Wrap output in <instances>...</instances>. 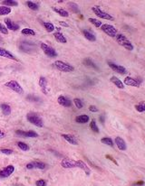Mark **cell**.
<instances>
[{"mask_svg": "<svg viewBox=\"0 0 145 186\" xmlns=\"http://www.w3.org/2000/svg\"><path fill=\"white\" fill-rule=\"evenodd\" d=\"M57 102L59 105L63 106V107H65V108H69L72 106V101L69 100L65 98L64 96H59L58 99H57Z\"/></svg>", "mask_w": 145, "mask_h": 186, "instance_id": "2e32d148", "label": "cell"}, {"mask_svg": "<svg viewBox=\"0 0 145 186\" xmlns=\"http://www.w3.org/2000/svg\"><path fill=\"white\" fill-rule=\"evenodd\" d=\"M124 84L128 85V86H132V87H136V88L140 87V82L137 81V79H135L129 76L124 79Z\"/></svg>", "mask_w": 145, "mask_h": 186, "instance_id": "ac0fdd59", "label": "cell"}, {"mask_svg": "<svg viewBox=\"0 0 145 186\" xmlns=\"http://www.w3.org/2000/svg\"><path fill=\"white\" fill-rule=\"evenodd\" d=\"M0 152H1L2 154H4V155H9L13 154V150L9 149V148H1V149H0Z\"/></svg>", "mask_w": 145, "mask_h": 186, "instance_id": "60d3db41", "label": "cell"}, {"mask_svg": "<svg viewBox=\"0 0 145 186\" xmlns=\"http://www.w3.org/2000/svg\"><path fill=\"white\" fill-rule=\"evenodd\" d=\"M89 110H90L91 112H97V111H98V109L95 107V106L92 105V106H90V107H89Z\"/></svg>", "mask_w": 145, "mask_h": 186, "instance_id": "bcb514c9", "label": "cell"}, {"mask_svg": "<svg viewBox=\"0 0 145 186\" xmlns=\"http://www.w3.org/2000/svg\"><path fill=\"white\" fill-rule=\"evenodd\" d=\"M92 12L95 13L98 17H100V18H102V19H106V20H111V21H113L114 20V17L113 15H111L108 13L103 11L99 6H93V7H92Z\"/></svg>", "mask_w": 145, "mask_h": 186, "instance_id": "277c9868", "label": "cell"}, {"mask_svg": "<svg viewBox=\"0 0 145 186\" xmlns=\"http://www.w3.org/2000/svg\"><path fill=\"white\" fill-rule=\"evenodd\" d=\"M36 186H46V182L45 180L41 179V180H38L36 182Z\"/></svg>", "mask_w": 145, "mask_h": 186, "instance_id": "ee69618b", "label": "cell"}, {"mask_svg": "<svg viewBox=\"0 0 145 186\" xmlns=\"http://www.w3.org/2000/svg\"><path fill=\"white\" fill-rule=\"evenodd\" d=\"M46 167V164L40 161H34V162H31L27 164V169H28V170H32V169L43 170V169H45Z\"/></svg>", "mask_w": 145, "mask_h": 186, "instance_id": "ba28073f", "label": "cell"}, {"mask_svg": "<svg viewBox=\"0 0 145 186\" xmlns=\"http://www.w3.org/2000/svg\"><path fill=\"white\" fill-rule=\"evenodd\" d=\"M74 105H75V107L77 108V109H83V101L80 100V99H78V98H75L74 100Z\"/></svg>", "mask_w": 145, "mask_h": 186, "instance_id": "8d00e7d4", "label": "cell"}, {"mask_svg": "<svg viewBox=\"0 0 145 186\" xmlns=\"http://www.w3.org/2000/svg\"><path fill=\"white\" fill-rule=\"evenodd\" d=\"M27 119L28 122H30L31 124H33L34 126H36L37 127H44V122H43V119L41 118L40 116L36 113H33L30 112L27 115Z\"/></svg>", "mask_w": 145, "mask_h": 186, "instance_id": "7a4b0ae2", "label": "cell"}, {"mask_svg": "<svg viewBox=\"0 0 145 186\" xmlns=\"http://www.w3.org/2000/svg\"><path fill=\"white\" fill-rule=\"evenodd\" d=\"M68 6H69L70 9L74 13H76V14H79L80 13V9H79V6H78L77 4H75L74 2H69V3H68Z\"/></svg>", "mask_w": 145, "mask_h": 186, "instance_id": "f1b7e54d", "label": "cell"}, {"mask_svg": "<svg viewBox=\"0 0 145 186\" xmlns=\"http://www.w3.org/2000/svg\"><path fill=\"white\" fill-rule=\"evenodd\" d=\"M0 32L4 34H7L8 33V30L6 27H5V25H3L1 23H0Z\"/></svg>", "mask_w": 145, "mask_h": 186, "instance_id": "7bdbcfd3", "label": "cell"}, {"mask_svg": "<svg viewBox=\"0 0 145 186\" xmlns=\"http://www.w3.org/2000/svg\"><path fill=\"white\" fill-rule=\"evenodd\" d=\"M22 34H25V35H36V32L32 30V29H29V28H25L21 31Z\"/></svg>", "mask_w": 145, "mask_h": 186, "instance_id": "74e56055", "label": "cell"}, {"mask_svg": "<svg viewBox=\"0 0 145 186\" xmlns=\"http://www.w3.org/2000/svg\"><path fill=\"white\" fill-rule=\"evenodd\" d=\"M27 6L30 8L31 10H34V11H36L39 9V6L38 4L35 3V2H33V1H27Z\"/></svg>", "mask_w": 145, "mask_h": 186, "instance_id": "4dcf8cb0", "label": "cell"}, {"mask_svg": "<svg viewBox=\"0 0 145 186\" xmlns=\"http://www.w3.org/2000/svg\"><path fill=\"white\" fill-rule=\"evenodd\" d=\"M38 84L41 88V90L43 91V93H45V94H47L49 90H48V82H47V79L46 77L44 76H41L40 79H39V82H38Z\"/></svg>", "mask_w": 145, "mask_h": 186, "instance_id": "7c38bea8", "label": "cell"}, {"mask_svg": "<svg viewBox=\"0 0 145 186\" xmlns=\"http://www.w3.org/2000/svg\"><path fill=\"white\" fill-rule=\"evenodd\" d=\"M15 172V166L10 164L0 171V178H7Z\"/></svg>", "mask_w": 145, "mask_h": 186, "instance_id": "9c48e42d", "label": "cell"}, {"mask_svg": "<svg viewBox=\"0 0 145 186\" xmlns=\"http://www.w3.org/2000/svg\"><path fill=\"white\" fill-rule=\"evenodd\" d=\"M44 26L48 33H52L55 30V25L52 23H44Z\"/></svg>", "mask_w": 145, "mask_h": 186, "instance_id": "836d02e7", "label": "cell"}, {"mask_svg": "<svg viewBox=\"0 0 145 186\" xmlns=\"http://www.w3.org/2000/svg\"><path fill=\"white\" fill-rule=\"evenodd\" d=\"M90 127L91 129L93 131V132H95V133H99L100 130L98 128V126H97V124H96V121L95 119H92L90 123Z\"/></svg>", "mask_w": 145, "mask_h": 186, "instance_id": "e575fe53", "label": "cell"}, {"mask_svg": "<svg viewBox=\"0 0 145 186\" xmlns=\"http://www.w3.org/2000/svg\"><path fill=\"white\" fill-rule=\"evenodd\" d=\"M61 166L65 169H70V168H74L75 167V161L72 160V159L65 157L64 158L61 162Z\"/></svg>", "mask_w": 145, "mask_h": 186, "instance_id": "4fadbf2b", "label": "cell"}, {"mask_svg": "<svg viewBox=\"0 0 145 186\" xmlns=\"http://www.w3.org/2000/svg\"><path fill=\"white\" fill-rule=\"evenodd\" d=\"M88 20H89V22H90L91 24H92L93 25H95V27H101L102 24H103L100 20H97V19H95V18H92V17H90V18H89Z\"/></svg>", "mask_w": 145, "mask_h": 186, "instance_id": "d590c367", "label": "cell"}, {"mask_svg": "<svg viewBox=\"0 0 145 186\" xmlns=\"http://www.w3.org/2000/svg\"><path fill=\"white\" fill-rule=\"evenodd\" d=\"M106 158L107 159H109V160H111V161H112V162H113L116 165H118V163L116 162V160H115V159L112 156V155H106Z\"/></svg>", "mask_w": 145, "mask_h": 186, "instance_id": "f6af8a7d", "label": "cell"}, {"mask_svg": "<svg viewBox=\"0 0 145 186\" xmlns=\"http://www.w3.org/2000/svg\"><path fill=\"white\" fill-rule=\"evenodd\" d=\"M5 24H6V25L7 30L9 29V30H12V31H16V30L19 29V25L16 24L15 23H14V22H13L11 19H9V18H6V19H5Z\"/></svg>", "mask_w": 145, "mask_h": 186, "instance_id": "d6986e66", "label": "cell"}, {"mask_svg": "<svg viewBox=\"0 0 145 186\" xmlns=\"http://www.w3.org/2000/svg\"><path fill=\"white\" fill-rule=\"evenodd\" d=\"M40 47L42 49V51L44 52V54L46 55H47L48 57H51V58H55L57 56V52L53 48L51 47L50 45H48V44L45 43V42H42L40 44Z\"/></svg>", "mask_w": 145, "mask_h": 186, "instance_id": "5b68a950", "label": "cell"}, {"mask_svg": "<svg viewBox=\"0 0 145 186\" xmlns=\"http://www.w3.org/2000/svg\"><path fill=\"white\" fill-rule=\"evenodd\" d=\"M3 137H5V133L1 129H0V139L3 138Z\"/></svg>", "mask_w": 145, "mask_h": 186, "instance_id": "c3c4849f", "label": "cell"}, {"mask_svg": "<svg viewBox=\"0 0 145 186\" xmlns=\"http://www.w3.org/2000/svg\"><path fill=\"white\" fill-rule=\"evenodd\" d=\"M101 29L103 30L107 35L111 36V37H115L116 35H117V33H118V31H117V29L114 27V26L113 25H111V24H102Z\"/></svg>", "mask_w": 145, "mask_h": 186, "instance_id": "52a82bcc", "label": "cell"}, {"mask_svg": "<svg viewBox=\"0 0 145 186\" xmlns=\"http://www.w3.org/2000/svg\"><path fill=\"white\" fill-rule=\"evenodd\" d=\"M101 142L106 145V146H113L114 143H113V141L112 140V138H110V137H104V138H102L101 139Z\"/></svg>", "mask_w": 145, "mask_h": 186, "instance_id": "1f68e13d", "label": "cell"}, {"mask_svg": "<svg viewBox=\"0 0 145 186\" xmlns=\"http://www.w3.org/2000/svg\"><path fill=\"white\" fill-rule=\"evenodd\" d=\"M75 167H78V168H80V169H82L86 175H90V173H91V170H90L89 166L82 160L75 161Z\"/></svg>", "mask_w": 145, "mask_h": 186, "instance_id": "5bb4252c", "label": "cell"}, {"mask_svg": "<svg viewBox=\"0 0 145 186\" xmlns=\"http://www.w3.org/2000/svg\"><path fill=\"white\" fill-rule=\"evenodd\" d=\"M35 48L36 49V45L32 42H25L24 41L21 44H20V49L25 52H32V49Z\"/></svg>", "mask_w": 145, "mask_h": 186, "instance_id": "9a60e30c", "label": "cell"}, {"mask_svg": "<svg viewBox=\"0 0 145 186\" xmlns=\"http://www.w3.org/2000/svg\"><path fill=\"white\" fill-rule=\"evenodd\" d=\"M89 116L87 115H80V116H77L75 118V121L78 124H86L87 122H89Z\"/></svg>", "mask_w": 145, "mask_h": 186, "instance_id": "cb8c5ba5", "label": "cell"}, {"mask_svg": "<svg viewBox=\"0 0 145 186\" xmlns=\"http://www.w3.org/2000/svg\"><path fill=\"white\" fill-rule=\"evenodd\" d=\"M116 41L117 42L120 44L121 46L124 47L125 49H127L128 51H132L133 50V45L132 43L130 42V40L128 39L125 35H123V33H117L116 35Z\"/></svg>", "mask_w": 145, "mask_h": 186, "instance_id": "6da1fadb", "label": "cell"}, {"mask_svg": "<svg viewBox=\"0 0 145 186\" xmlns=\"http://www.w3.org/2000/svg\"><path fill=\"white\" fill-rule=\"evenodd\" d=\"M135 109L138 112H144L145 111V103H139L135 105Z\"/></svg>", "mask_w": 145, "mask_h": 186, "instance_id": "ab89813d", "label": "cell"}, {"mask_svg": "<svg viewBox=\"0 0 145 186\" xmlns=\"http://www.w3.org/2000/svg\"><path fill=\"white\" fill-rule=\"evenodd\" d=\"M100 122L101 123H104V116H100Z\"/></svg>", "mask_w": 145, "mask_h": 186, "instance_id": "f907efd6", "label": "cell"}, {"mask_svg": "<svg viewBox=\"0 0 145 186\" xmlns=\"http://www.w3.org/2000/svg\"><path fill=\"white\" fill-rule=\"evenodd\" d=\"M110 82L113 83L118 88H121V90H123V88H124V85H123V82L121 81V79H119L117 77L115 76H113L112 78L110 79Z\"/></svg>", "mask_w": 145, "mask_h": 186, "instance_id": "603a6c76", "label": "cell"}, {"mask_svg": "<svg viewBox=\"0 0 145 186\" xmlns=\"http://www.w3.org/2000/svg\"><path fill=\"white\" fill-rule=\"evenodd\" d=\"M5 86L7 87V88H9L10 90H12L13 91L18 93V94H23L24 93V88H22V86L16 81L7 82L6 83H5Z\"/></svg>", "mask_w": 145, "mask_h": 186, "instance_id": "8992f818", "label": "cell"}, {"mask_svg": "<svg viewBox=\"0 0 145 186\" xmlns=\"http://www.w3.org/2000/svg\"><path fill=\"white\" fill-rule=\"evenodd\" d=\"M108 65H109V67H110L111 69H112L113 70H114L115 72H117V73H119V74L123 75V74H126V73H127V70H126V69H125L123 66L117 65L116 63H112V61H108Z\"/></svg>", "mask_w": 145, "mask_h": 186, "instance_id": "30bf717a", "label": "cell"}, {"mask_svg": "<svg viewBox=\"0 0 145 186\" xmlns=\"http://www.w3.org/2000/svg\"><path fill=\"white\" fill-rule=\"evenodd\" d=\"M0 108H1V110H2V112L5 116H9V115L11 114V107L8 104L3 103V104L0 105Z\"/></svg>", "mask_w": 145, "mask_h": 186, "instance_id": "484cf974", "label": "cell"}, {"mask_svg": "<svg viewBox=\"0 0 145 186\" xmlns=\"http://www.w3.org/2000/svg\"><path fill=\"white\" fill-rule=\"evenodd\" d=\"M27 100L29 101H35V102H37L39 101V98L36 96H34V95H28L27 96Z\"/></svg>", "mask_w": 145, "mask_h": 186, "instance_id": "b9f144b4", "label": "cell"}, {"mask_svg": "<svg viewBox=\"0 0 145 186\" xmlns=\"http://www.w3.org/2000/svg\"><path fill=\"white\" fill-rule=\"evenodd\" d=\"M142 185H144L143 181H139V182H136V183H132V186H142Z\"/></svg>", "mask_w": 145, "mask_h": 186, "instance_id": "7dc6e473", "label": "cell"}, {"mask_svg": "<svg viewBox=\"0 0 145 186\" xmlns=\"http://www.w3.org/2000/svg\"><path fill=\"white\" fill-rule=\"evenodd\" d=\"M2 4L5 6H8V7H9V6H18V1H15V0H5V1L2 2Z\"/></svg>", "mask_w": 145, "mask_h": 186, "instance_id": "d6a6232c", "label": "cell"}, {"mask_svg": "<svg viewBox=\"0 0 145 186\" xmlns=\"http://www.w3.org/2000/svg\"><path fill=\"white\" fill-rule=\"evenodd\" d=\"M54 36H55V40H56L58 42H62V43H65V42H67L66 38L64 37V35L62 33L56 32V33H54Z\"/></svg>", "mask_w": 145, "mask_h": 186, "instance_id": "4316f807", "label": "cell"}, {"mask_svg": "<svg viewBox=\"0 0 145 186\" xmlns=\"http://www.w3.org/2000/svg\"><path fill=\"white\" fill-rule=\"evenodd\" d=\"M83 63L84 66L89 67V68H92V69H95V70H99V68L97 67V65L93 63V61L90 59V58H85L83 61Z\"/></svg>", "mask_w": 145, "mask_h": 186, "instance_id": "d4e9b609", "label": "cell"}, {"mask_svg": "<svg viewBox=\"0 0 145 186\" xmlns=\"http://www.w3.org/2000/svg\"><path fill=\"white\" fill-rule=\"evenodd\" d=\"M0 56L2 57H5V58H7V59H11V60H15V61H18V59L15 58V56L11 54L10 52H8L7 50L0 47Z\"/></svg>", "mask_w": 145, "mask_h": 186, "instance_id": "ffe728a7", "label": "cell"}, {"mask_svg": "<svg viewBox=\"0 0 145 186\" xmlns=\"http://www.w3.org/2000/svg\"><path fill=\"white\" fill-rule=\"evenodd\" d=\"M62 137H63V138H64V140H66L67 142L70 143L71 145H75V146L78 145L77 139H76V138L74 137V136L70 135V134H63Z\"/></svg>", "mask_w": 145, "mask_h": 186, "instance_id": "44dd1931", "label": "cell"}, {"mask_svg": "<svg viewBox=\"0 0 145 186\" xmlns=\"http://www.w3.org/2000/svg\"><path fill=\"white\" fill-rule=\"evenodd\" d=\"M54 65L57 70H61V72H71L74 70V68L72 65L68 64V63H64V61H55Z\"/></svg>", "mask_w": 145, "mask_h": 186, "instance_id": "3957f363", "label": "cell"}, {"mask_svg": "<svg viewBox=\"0 0 145 186\" xmlns=\"http://www.w3.org/2000/svg\"><path fill=\"white\" fill-rule=\"evenodd\" d=\"M53 10L57 13L59 15H61L63 17H68V15H69V14H68V12L64 9H63V8H57V7H53Z\"/></svg>", "mask_w": 145, "mask_h": 186, "instance_id": "83f0119b", "label": "cell"}, {"mask_svg": "<svg viewBox=\"0 0 145 186\" xmlns=\"http://www.w3.org/2000/svg\"><path fill=\"white\" fill-rule=\"evenodd\" d=\"M11 13V8L8 6H0V15H6Z\"/></svg>", "mask_w": 145, "mask_h": 186, "instance_id": "f546056e", "label": "cell"}, {"mask_svg": "<svg viewBox=\"0 0 145 186\" xmlns=\"http://www.w3.org/2000/svg\"><path fill=\"white\" fill-rule=\"evenodd\" d=\"M18 146L21 150H23V151H28V150L30 149L29 146L27 145L25 143H24V142H18Z\"/></svg>", "mask_w": 145, "mask_h": 186, "instance_id": "f35d334b", "label": "cell"}, {"mask_svg": "<svg viewBox=\"0 0 145 186\" xmlns=\"http://www.w3.org/2000/svg\"><path fill=\"white\" fill-rule=\"evenodd\" d=\"M15 134L19 136V137H37L38 134L36 132L33 131V130H29V131H23V130H16Z\"/></svg>", "mask_w": 145, "mask_h": 186, "instance_id": "8fae6325", "label": "cell"}, {"mask_svg": "<svg viewBox=\"0 0 145 186\" xmlns=\"http://www.w3.org/2000/svg\"><path fill=\"white\" fill-rule=\"evenodd\" d=\"M83 34L84 35V37L86 38L87 40H89L90 42H95L96 40V36L90 30L83 29Z\"/></svg>", "mask_w": 145, "mask_h": 186, "instance_id": "7402d4cb", "label": "cell"}, {"mask_svg": "<svg viewBox=\"0 0 145 186\" xmlns=\"http://www.w3.org/2000/svg\"><path fill=\"white\" fill-rule=\"evenodd\" d=\"M114 142H115L117 147L119 148V150H121V151H125V150L127 149V146H126L125 141L122 137H115Z\"/></svg>", "mask_w": 145, "mask_h": 186, "instance_id": "e0dca14e", "label": "cell"}, {"mask_svg": "<svg viewBox=\"0 0 145 186\" xmlns=\"http://www.w3.org/2000/svg\"><path fill=\"white\" fill-rule=\"evenodd\" d=\"M60 25H63V26H64V27H68V24H66V23H64V22H60Z\"/></svg>", "mask_w": 145, "mask_h": 186, "instance_id": "681fc988", "label": "cell"}]
</instances>
